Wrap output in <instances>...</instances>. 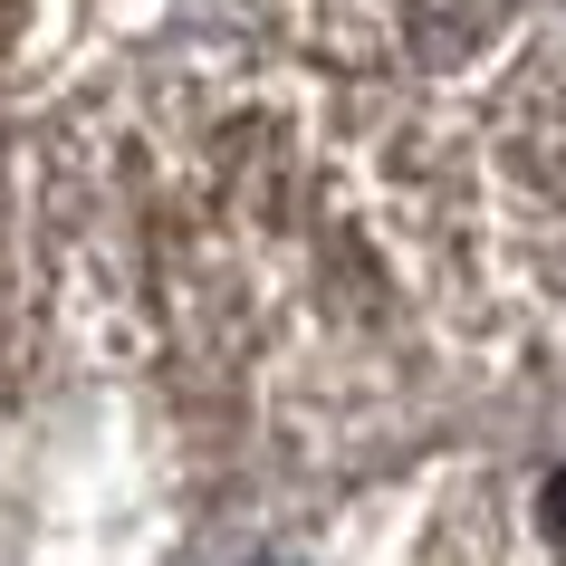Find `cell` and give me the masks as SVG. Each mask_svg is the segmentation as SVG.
Segmentation results:
<instances>
[{
    "label": "cell",
    "instance_id": "cell-1",
    "mask_svg": "<svg viewBox=\"0 0 566 566\" xmlns=\"http://www.w3.org/2000/svg\"><path fill=\"white\" fill-rule=\"evenodd\" d=\"M480 174V298L500 346H537L566 375V67L528 77L471 135Z\"/></svg>",
    "mask_w": 566,
    "mask_h": 566
},
{
    "label": "cell",
    "instance_id": "cell-2",
    "mask_svg": "<svg viewBox=\"0 0 566 566\" xmlns=\"http://www.w3.org/2000/svg\"><path fill=\"white\" fill-rule=\"evenodd\" d=\"M518 0H317L307 30L327 59H375V67H451L500 30Z\"/></svg>",
    "mask_w": 566,
    "mask_h": 566
},
{
    "label": "cell",
    "instance_id": "cell-3",
    "mask_svg": "<svg viewBox=\"0 0 566 566\" xmlns=\"http://www.w3.org/2000/svg\"><path fill=\"white\" fill-rule=\"evenodd\" d=\"M269 566H279V557H269Z\"/></svg>",
    "mask_w": 566,
    "mask_h": 566
}]
</instances>
